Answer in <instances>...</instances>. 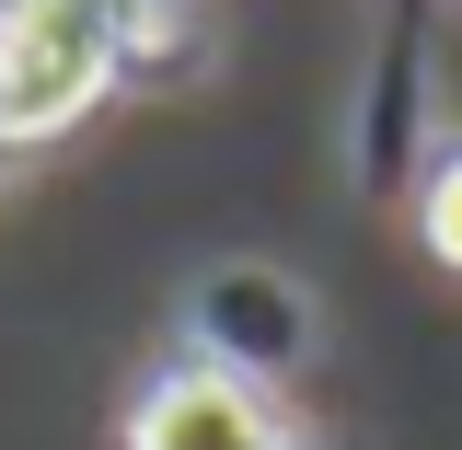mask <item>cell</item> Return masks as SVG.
<instances>
[{"mask_svg":"<svg viewBox=\"0 0 462 450\" xmlns=\"http://www.w3.org/2000/svg\"><path fill=\"white\" fill-rule=\"evenodd\" d=\"M151 0H0V139H58L139 47Z\"/></svg>","mask_w":462,"mask_h":450,"instance_id":"cell-1","label":"cell"},{"mask_svg":"<svg viewBox=\"0 0 462 450\" xmlns=\"http://www.w3.org/2000/svg\"><path fill=\"white\" fill-rule=\"evenodd\" d=\"M127 450H278V427H266V404L243 393L231 370H173V381L139 393Z\"/></svg>","mask_w":462,"mask_h":450,"instance_id":"cell-2","label":"cell"},{"mask_svg":"<svg viewBox=\"0 0 462 450\" xmlns=\"http://www.w3.org/2000/svg\"><path fill=\"white\" fill-rule=\"evenodd\" d=\"M428 254L462 266V162H439V185H428Z\"/></svg>","mask_w":462,"mask_h":450,"instance_id":"cell-3","label":"cell"}]
</instances>
